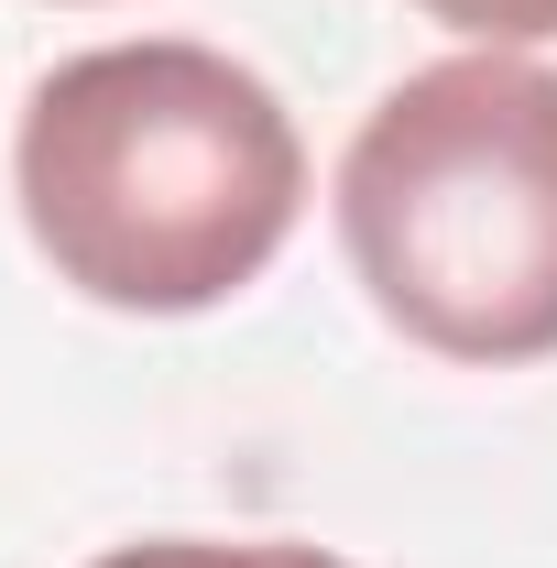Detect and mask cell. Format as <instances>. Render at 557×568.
<instances>
[{"instance_id":"2","label":"cell","mask_w":557,"mask_h":568,"mask_svg":"<svg viewBox=\"0 0 557 568\" xmlns=\"http://www.w3.org/2000/svg\"><path fill=\"white\" fill-rule=\"evenodd\" d=\"M340 252L372 317L470 372L557 351V67L525 44L437 55L340 153Z\"/></svg>"},{"instance_id":"3","label":"cell","mask_w":557,"mask_h":568,"mask_svg":"<svg viewBox=\"0 0 557 568\" xmlns=\"http://www.w3.org/2000/svg\"><path fill=\"white\" fill-rule=\"evenodd\" d=\"M88 568H340L328 547H284V536H142V547H110Z\"/></svg>"},{"instance_id":"4","label":"cell","mask_w":557,"mask_h":568,"mask_svg":"<svg viewBox=\"0 0 557 568\" xmlns=\"http://www.w3.org/2000/svg\"><path fill=\"white\" fill-rule=\"evenodd\" d=\"M416 11L470 33V44H547L557 33V0H416Z\"/></svg>"},{"instance_id":"1","label":"cell","mask_w":557,"mask_h":568,"mask_svg":"<svg viewBox=\"0 0 557 568\" xmlns=\"http://www.w3.org/2000/svg\"><path fill=\"white\" fill-rule=\"evenodd\" d=\"M33 252L88 306L198 317L274 274L306 209V142L241 55L142 33L33 77L11 132Z\"/></svg>"}]
</instances>
